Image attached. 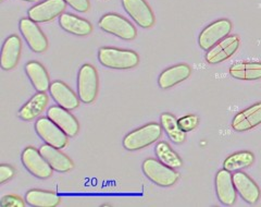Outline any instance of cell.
Wrapping results in <instances>:
<instances>
[{
	"label": "cell",
	"instance_id": "obj_1",
	"mask_svg": "<svg viewBox=\"0 0 261 207\" xmlns=\"http://www.w3.org/2000/svg\"><path fill=\"white\" fill-rule=\"evenodd\" d=\"M98 60L106 68L128 70L137 67L140 63V56L128 49L101 47L98 52Z\"/></svg>",
	"mask_w": 261,
	"mask_h": 207
},
{
	"label": "cell",
	"instance_id": "obj_2",
	"mask_svg": "<svg viewBox=\"0 0 261 207\" xmlns=\"http://www.w3.org/2000/svg\"><path fill=\"white\" fill-rule=\"evenodd\" d=\"M162 126L157 122L138 128L129 133L123 140V146L127 151H138L153 144L162 135Z\"/></svg>",
	"mask_w": 261,
	"mask_h": 207
},
{
	"label": "cell",
	"instance_id": "obj_3",
	"mask_svg": "<svg viewBox=\"0 0 261 207\" xmlns=\"http://www.w3.org/2000/svg\"><path fill=\"white\" fill-rule=\"evenodd\" d=\"M144 175L154 185L160 187H172L179 179L178 172L169 166L154 158H147L142 166Z\"/></svg>",
	"mask_w": 261,
	"mask_h": 207
},
{
	"label": "cell",
	"instance_id": "obj_4",
	"mask_svg": "<svg viewBox=\"0 0 261 207\" xmlns=\"http://www.w3.org/2000/svg\"><path fill=\"white\" fill-rule=\"evenodd\" d=\"M98 73L92 64L82 65L77 77V92L82 103L92 104L98 94Z\"/></svg>",
	"mask_w": 261,
	"mask_h": 207
},
{
	"label": "cell",
	"instance_id": "obj_5",
	"mask_svg": "<svg viewBox=\"0 0 261 207\" xmlns=\"http://www.w3.org/2000/svg\"><path fill=\"white\" fill-rule=\"evenodd\" d=\"M98 26L103 32L124 40H132L137 35V31L133 24L117 13L102 15Z\"/></svg>",
	"mask_w": 261,
	"mask_h": 207
},
{
	"label": "cell",
	"instance_id": "obj_6",
	"mask_svg": "<svg viewBox=\"0 0 261 207\" xmlns=\"http://www.w3.org/2000/svg\"><path fill=\"white\" fill-rule=\"evenodd\" d=\"M232 28V22L227 19H221L209 24L199 34L198 44L200 48L202 51L208 52L219 41L230 35Z\"/></svg>",
	"mask_w": 261,
	"mask_h": 207
},
{
	"label": "cell",
	"instance_id": "obj_7",
	"mask_svg": "<svg viewBox=\"0 0 261 207\" xmlns=\"http://www.w3.org/2000/svg\"><path fill=\"white\" fill-rule=\"evenodd\" d=\"M35 130L38 136L46 144L59 148V150H62L68 145L69 136L48 117L39 118L35 123Z\"/></svg>",
	"mask_w": 261,
	"mask_h": 207
},
{
	"label": "cell",
	"instance_id": "obj_8",
	"mask_svg": "<svg viewBox=\"0 0 261 207\" xmlns=\"http://www.w3.org/2000/svg\"><path fill=\"white\" fill-rule=\"evenodd\" d=\"M21 160L27 170L36 178L48 179L53 176L51 166L34 147H27L22 153Z\"/></svg>",
	"mask_w": 261,
	"mask_h": 207
},
{
	"label": "cell",
	"instance_id": "obj_9",
	"mask_svg": "<svg viewBox=\"0 0 261 207\" xmlns=\"http://www.w3.org/2000/svg\"><path fill=\"white\" fill-rule=\"evenodd\" d=\"M19 29L29 47L34 53H45L48 48V39L37 26V23L30 18H22L19 23Z\"/></svg>",
	"mask_w": 261,
	"mask_h": 207
},
{
	"label": "cell",
	"instance_id": "obj_10",
	"mask_svg": "<svg viewBox=\"0 0 261 207\" xmlns=\"http://www.w3.org/2000/svg\"><path fill=\"white\" fill-rule=\"evenodd\" d=\"M122 6L138 27L149 29L154 26L156 18L146 0H122Z\"/></svg>",
	"mask_w": 261,
	"mask_h": 207
},
{
	"label": "cell",
	"instance_id": "obj_11",
	"mask_svg": "<svg viewBox=\"0 0 261 207\" xmlns=\"http://www.w3.org/2000/svg\"><path fill=\"white\" fill-rule=\"evenodd\" d=\"M67 3L64 0H45L32 7L29 10V18L36 23L49 22L62 14Z\"/></svg>",
	"mask_w": 261,
	"mask_h": 207
},
{
	"label": "cell",
	"instance_id": "obj_12",
	"mask_svg": "<svg viewBox=\"0 0 261 207\" xmlns=\"http://www.w3.org/2000/svg\"><path fill=\"white\" fill-rule=\"evenodd\" d=\"M240 37L238 35H228L219 41L206 54V61L209 64H218L231 58L240 47Z\"/></svg>",
	"mask_w": 261,
	"mask_h": 207
},
{
	"label": "cell",
	"instance_id": "obj_13",
	"mask_svg": "<svg viewBox=\"0 0 261 207\" xmlns=\"http://www.w3.org/2000/svg\"><path fill=\"white\" fill-rule=\"evenodd\" d=\"M233 182L236 192L249 205H255L261 196L260 189L256 182L248 175L242 171H235L233 175Z\"/></svg>",
	"mask_w": 261,
	"mask_h": 207
},
{
	"label": "cell",
	"instance_id": "obj_14",
	"mask_svg": "<svg viewBox=\"0 0 261 207\" xmlns=\"http://www.w3.org/2000/svg\"><path fill=\"white\" fill-rule=\"evenodd\" d=\"M47 117L53 120L68 136L74 137L77 135L80 131L79 121L68 109L59 105L53 106L48 109Z\"/></svg>",
	"mask_w": 261,
	"mask_h": 207
},
{
	"label": "cell",
	"instance_id": "obj_15",
	"mask_svg": "<svg viewBox=\"0 0 261 207\" xmlns=\"http://www.w3.org/2000/svg\"><path fill=\"white\" fill-rule=\"evenodd\" d=\"M216 191L218 200L222 205L232 206L235 204L238 192L233 182V175L224 168L219 170L216 176Z\"/></svg>",
	"mask_w": 261,
	"mask_h": 207
},
{
	"label": "cell",
	"instance_id": "obj_16",
	"mask_svg": "<svg viewBox=\"0 0 261 207\" xmlns=\"http://www.w3.org/2000/svg\"><path fill=\"white\" fill-rule=\"evenodd\" d=\"M259 124H261V102L239 112L232 120V128L236 132L249 131Z\"/></svg>",
	"mask_w": 261,
	"mask_h": 207
},
{
	"label": "cell",
	"instance_id": "obj_17",
	"mask_svg": "<svg viewBox=\"0 0 261 207\" xmlns=\"http://www.w3.org/2000/svg\"><path fill=\"white\" fill-rule=\"evenodd\" d=\"M49 92L53 96L54 101L59 106L68 110H74L80 106L81 99L74 94V92L61 81L53 82Z\"/></svg>",
	"mask_w": 261,
	"mask_h": 207
},
{
	"label": "cell",
	"instance_id": "obj_18",
	"mask_svg": "<svg viewBox=\"0 0 261 207\" xmlns=\"http://www.w3.org/2000/svg\"><path fill=\"white\" fill-rule=\"evenodd\" d=\"M21 49L22 43L18 35L12 34L5 40L2 51V60H0V65L4 70L10 71L18 65Z\"/></svg>",
	"mask_w": 261,
	"mask_h": 207
},
{
	"label": "cell",
	"instance_id": "obj_19",
	"mask_svg": "<svg viewBox=\"0 0 261 207\" xmlns=\"http://www.w3.org/2000/svg\"><path fill=\"white\" fill-rule=\"evenodd\" d=\"M40 154L51 166V168L58 172H68L74 168V164L59 148H56L49 144H44L39 148Z\"/></svg>",
	"mask_w": 261,
	"mask_h": 207
},
{
	"label": "cell",
	"instance_id": "obj_20",
	"mask_svg": "<svg viewBox=\"0 0 261 207\" xmlns=\"http://www.w3.org/2000/svg\"><path fill=\"white\" fill-rule=\"evenodd\" d=\"M192 68L186 63H179L163 71L158 79V84L161 88L168 89L191 77Z\"/></svg>",
	"mask_w": 261,
	"mask_h": 207
},
{
	"label": "cell",
	"instance_id": "obj_21",
	"mask_svg": "<svg viewBox=\"0 0 261 207\" xmlns=\"http://www.w3.org/2000/svg\"><path fill=\"white\" fill-rule=\"evenodd\" d=\"M59 24L65 32L70 33L72 35L87 36L92 34L93 32L91 22L71 13H62L59 16Z\"/></svg>",
	"mask_w": 261,
	"mask_h": 207
},
{
	"label": "cell",
	"instance_id": "obj_22",
	"mask_svg": "<svg viewBox=\"0 0 261 207\" xmlns=\"http://www.w3.org/2000/svg\"><path fill=\"white\" fill-rule=\"evenodd\" d=\"M25 72L37 92L45 93L50 87V79L48 72L42 63L38 61H30L25 64Z\"/></svg>",
	"mask_w": 261,
	"mask_h": 207
},
{
	"label": "cell",
	"instance_id": "obj_23",
	"mask_svg": "<svg viewBox=\"0 0 261 207\" xmlns=\"http://www.w3.org/2000/svg\"><path fill=\"white\" fill-rule=\"evenodd\" d=\"M230 76L236 80L257 81L261 79V62L240 61L230 67Z\"/></svg>",
	"mask_w": 261,
	"mask_h": 207
},
{
	"label": "cell",
	"instance_id": "obj_24",
	"mask_svg": "<svg viewBox=\"0 0 261 207\" xmlns=\"http://www.w3.org/2000/svg\"><path fill=\"white\" fill-rule=\"evenodd\" d=\"M48 96L45 93L38 92L24 105L19 111V117L24 121H31L42 113L48 104Z\"/></svg>",
	"mask_w": 261,
	"mask_h": 207
},
{
	"label": "cell",
	"instance_id": "obj_25",
	"mask_svg": "<svg viewBox=\"0 0 261 207\" xmlns=\"http://www.w3.org/2000/svg\"><path fill=\"white\" fill-rule=\"evenodd\" d=\"M25 201L29 205L35 207H56L61 203V198L55 192L33 189L27 193Z\"/></svg>",
	"mask_w": 261,
	"mask_h": 207
},
{
	"label": "cell",
	"instance_id": "obj_26",
	"mask_svg": "<svg viewBox=\"0 0 261 207\" xmlns=\"http://www.w3.org/2000/svg\"><path fill=\"white\" fill-rule=\"evenodd\" d=\"M162 129L166 131L169 139L175 144H182L185 141V132L181 129L178 120L172 113L165 112L160 117Z\"/></svg>",
	"mask_w": 261,
	"mask_h": 207
},
{
	"label": "cell",
	"instance_id": "obj_27",
	"mask_svg": "<svg viewBox=\"0 0 261 207\" xmlns=\"http://www.w3.org/2000/svg\"><path fill=\"white\" fill-rule=\"evenodd\" d=\"M255 155L248 151L238 152L226 157V159L223 163V168L232 171H239L245 168H248L254 164Z\"/></svg>",
	"mask_w": 261,
	"mask_h": 207
},
{
	"label": "cell",
	"instance_id": "obj_28",
	"mask_svg": "<svg viewBox=\"0 0 261 207\" xmlns=\"http://www.w3.org/2000/svg\"><path fill=\"white\" fill-rule=\"evenodd\" d=\"M158 159L171 168H179L183 166V160L167 142H159L154 148Z\"/></svg>",
	"mask_w": 261,
	"mask_h": 207
},
{
	"label": "cell",
	"instance_id": "obj_29",
	"mask_svg": "<svg viewBox=\"0 0 261 207\" xmlns=\"http://www.w3.org/2000/svg\"><path fill=\"white\" fill-rule=\"evenodd\" d=\"M199 123V118L198 116L196 114H189L185 116V117H182L181 119H178V124L181 129L185 132H191L194 131L196 128L198 127Z\"/></svg>",
	"mask_w": 261,
	"mask_h": 207
},
{
	"label": "cell",
	"instance_id": "obj_30",
	"mask_svg": "<svg viewBox=\"0 0 261 207\" xmlns=\"http://www.w3.org/2000/svg\"><path fill=\"white\" fill-rule=\"evenodd\" d=\"M3 207H24L25 202H24L20 196L16 195H5L0 201Z\"/></svg>",
	"mask_w": 261,
	"mask_h": 207
},
{
	"label": "cell",
	"instance_id": "obj_31",
	"mask_svg": "<svg viewBox=\"0 0 261 207\" xmlns=\"http://www.w3.org/2000/svg\"><path fill=\"white\" fill-rule=\"evenodd\" d=\"M70 7L73 9L81 13H85L89 10L91 8V4H89V0H64Z\"/></svg>",
	"mask_w": 261,
	"mask_h": 207
},
{
	"label": "cell",
	"instance_id": "obj_32",
	"mask_svg": "<svg viewBox=\"0 0 261 207\" xmlns=\"http://www.w3.org/2000/svg\"><path fill=\"white\" fill-rule=\"evenodd\" d=\"M14 176V169L9 165L0 166V183H5Z\"/></svg>",
	"mask_w": 261,
	"mask_h": 207
},
{
	"label": "cell",
	"instance_id": "obj_33",
	"mask_svg": "<svg viewBox=\"0 0 261 207\" xmlns=\"http://www.w3.org/2000/svg\"><path fill=\"white\" fill-rule=\"evenodd\" d=\"M22 2H29V3H37L39 0H22Z\"/></svg>",
	"mask_w": 261,
	"mask_h": 207
}]
</instances>
